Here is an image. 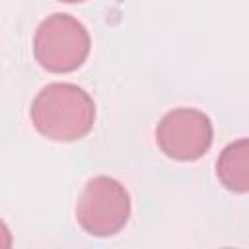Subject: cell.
I'll return each mask as SVG.
<instances>
[{"mask_svg": "<svg viewBox=\"0 0 249 249\" xmlns=\"http://www.w3.org/2000/svg\"><path fill=\"white\" fill-rule=\"evenodd\" d=\"M29 117L41 136L54 142H76L93 128L95 103L80 86L54 82L35 95Z\"/></svg>", "mask_w": 249, "mask_h": 249, "instance_id": "cell-1", "label": "cell"}, {"mask_svg": "<svg viewBox=\"0 0 249 249\" xmlns=\"http://www.w3.org/2000/svg\"><path fill=\"white\" fill-rule=\"evenodd\" d=\"M91 51L89 31L70 14H53L45 18L33 37L35 60L53 74L78 70Z\"/></svg>", "mask_w": 249, "mask_h": 249, "instance_id": "cell-2", "label": "cell"}, {"mask_svg": "<svg viewBox=\"0 0 249 249\" xmlns=\"http://www.w3.org/2000/svg\"><path fill=\"white\" fill-rule=\"evenodd\" d=\"M130 218V195L121 181L97 175L86 183L76 202L80 228L93 237L119 233Z\"/></svg>", "mask_w": 249, "mask_h": 249, "instance_id": "cell-3", "label": "cell"}, {"mask_svg": "<svg viewBox=\"0 0 249 249\" xmlns=\"http://www.w3.org/2000/svg\"><path fill=\"white\" fill-rule=\"evenodd\" d=\"M156 140L167 158L175 161H196L212 146V121L206 113L193 107L171 109L158 123Z\"/></svg>", "mask_w": 249, "mask_h": 249, "instance_id": "cell-4", "label": "cell"}, {"mask_svg": "<svg viewBox=\"0 0 249 249\" xmlns=\"http://www.w3.org/2000/svg\"><path fill=\"white\" fill-rule=\"evenodd\" d=\"M220 183L231 193H247L249 189V140L239 138L228 144L216 161Z\"/></svg>", "mask_w": 249, "mask_h": 249, "instance_id": "cell-5", "label": "cell"}, {"mask_svg": "<svg viewBox=\"0 0 249 249\" xmlns=\"http://www.w3.org/2000/svg\"><path fill=\"white\" fill-rule=\"evenodd\" d=\"M12 245H14L12 231H10V228L4 224V220L0 218V249H10Z\"/></svg>", "mask_w": 249, "mask_h": 249, "instance_id": "cell-6", "label": "cell"}, {"mask_svg": "<svg viewBox=\"0 0 249 249\" xmlns=\"http://www.w3.org/2000/svg\"><path fill=\"white\" fill-rule=\"evenodd\" d=\"M58 2H64V4H80V2H86V0H58Z\"/></svg>", "mask_w": 249, "mask_h": 249, "instance_id": "cell-7", "label": "cell"}]
</instances>
